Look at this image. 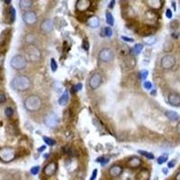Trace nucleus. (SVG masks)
Instances as JSON below:
<instances>
[{"instance_id":"obj_48","label":"nucleus","mask_w":180,"mask_h":180,"mask_svg":"<svg viewBox=\"0 0 180 180\" xmlns=\"http://www.w3.org/2000/svg\"><path fill=\"white\" fill-rule=\"evenodd\" d=\"M45 149H46V146H45V145H43V146H42V147H40V149H39V150H38V151H40V152H41V151H43V150H45Z\"/></svg>"},{"instance_id":"obj_22","label":"nucleus","mask_w":180,"mask_h":180,"mask_svg":"<svg viewBox=\"0 0 180 180\" xmlns=\"http://www.w3.org/2000/svg\"><path fill=\"white\" fill-rule=\"evenodd\" d=\"M149 178H150V173L146 169L141 170L137 175V180H149Z\"/></svg>"},{"instance_id":"obj_8","label":"nucleus","mask_w":180,"mask_h":180,"mask_svg":"<svg viewBox=\"0 0 180 180\" xmlns=\"http://www.w3.org/2000/svg\"><path fill=\"white\" fill-rule=\"evenodd\" d=\"M160 64H161V67L164 69H170L176 64V58L173 55L167 54V55H165V56L162 57L161 61H160Z\"/></svg>"},{"instance_id":"obj_45","label":"nucleus","mask_w":180,"mask_h":180,"mask_svg":"<svg viewBox=\"0 0 180 180\" xmlns=\"http://www.w3.org/2000/svg\"><path fill=\"white\" fill-rule=\"evenodd\" d=\"M82 46H83L84 50L87 51V50L89 49V43H88V42H87V41H84V42H83V44H82Z\"/></svg>"},{"instance_id":"obj_6","label":"nucleus","mask_w":180,"mask_h":180,"mask_svg":"<svg viewBox=\"0 0 180 180\" xmlns=\"http://www.w3.org/2000/svg\"><path fill=\"white\" fill-rule=\"evenodd\" d=\"M44 123L47 127L49 128H54L56 126H58V124L60 123V118L59 116L53 113V112H51L49 114H47L45 116H44Z\"/></svg>"},{"instance_id":"obj_51","label":"nucleus","mask_w":180,"mask_h":180,"mask_svg":"<svg viewBox=\"0 0 180 180\" xmlns=\"http://www.w3.org/2000/svg\"><path fill=\"white\" fill-rule=\"evenodd\" d=\"M48 156H49V154H48V153H46V154H44L43 158H44V159H47V158H48Z\"/></svg>"},{"instance_id":"obj_12","label":"nucleus","mask_w":180,"mask_h":180,"mask_svg":"<svg viewBox=\"0 0 180 180\" xmlns=\"http://www.w3.org/2000/svg\"><path fill=\"white\" fill-rule=\"evenodd\" d=\"M91 6V1L89 0H77L76 3V9L78 12H86Z\"/></svg>"},{"instance_id":"obj_18","label":"nucleus","mask_w":180,"mask_h":180,"mask_svg":"<svg viewBox=\"0 0 180 180\" xmlns=\"http://www.w3.org/2000/svg\"><path fill=\"white\" fill-rule=\"evenodd\" d=\"M100 24V20L96 15H92L87 19V25L91 28H97Z\"/></svg>"},{"instance_id":"obj_9","label":"nucleus","mask_w":180,"mask_h":180,"mask_svg":"<svg viewBox=\"0 0 180 180\" xmlns=\"http://www.w3.org/2000/svg\"><path fill=\"white\" fill-rule=\"evenodd\" d=\"M114 57H115V54L113 51L108 48H105L101 50L98 53V59L103 62H109L113 60Z\"/></svg>"},{"instance_id":"obj_5","label":"nucleus","mask_w":180,"mask_h":180,"mask_svg":"<svg viewBox=\"0 0 180 180\" xmlns=\"http://www.w3.org/2000/svg\"><path fill=\"white\" fill-rule=\"evenodd\" d=\"M10 65L15 70H22L26 67L27 60L23 55H15L11 59Z\"/></svg>"},{"instance_id":"obj_11","label":"nucleus","mask_w":180,"mask_h":180,"mask_svg":"<svg viewBox=\"0 0 180 180\" xmlns=\"http://www.w3.org/2000/svg\"><path fill=\"white\" fill-rule=\"evenodd\" d=\"M10 32L9 30H5L3 32V33L1 34L0 36V52H4L3 49H5V52L7 48V44H8V42H9V33Z\"/></svg>"},{"instance_id":"obj_20","label":"nucleus","mask_w":180,"mask_h":180,"mask_svg":"<svg viewBox=\"0 0 180 180\" xmlns=\"http://www.w3.org/2000/svg\"><path fill=\"white\" fill-rule=\"evenodd\" d=\"M146 3H147L153 10H159V9H160L161 6H162V5H163V4H162L163 1H161V0H147Z\"/></svg>"},{"instance_id":"obj_39","label":"nucleus","mask_w":180,"mask_h":180,"mask_svg":"<svg viewBox=\"0 0 180 180\" xmlns=\"http://www.w3.org/2000/svg\"><path fill=\"white\" fill-rule=\"evenodd\" d=\"M31 174L32 175H37L38 173H39V171H40V167L39 166H34V167H33L32 169H31Z\"/></svg>"},{"instance_id":"obj_25","label":"nucleus","mask_w":180,"mask_h":180,"mask_svg":"<svg viewBox=\"0 0 180 180\" xmlns=\"http://www.w3.org/2000/svg\"><path fill=\"white\" fill-rule=\"evenodd\" d=\"M68 101V92H64L59 98L58 103L60 106H65V105H67Z\"/></svg>"},{"instance_id":"obj_2","label":"nucleus","mask_w":180,"mask_h":180,"mask_svg":"<svg viewBox=\"0 0 180 180\" xmlns=\"http://www.w3.org/2000/svg\"><path fill=\"white\" fill-rule=\"evenodd\" d=\"M42 106L43 101L41 97L36 95H32L24 100V107L27 111L30 112H35L40 110Z\"/></svg>"},{"instance_id":"obj_40","label":"nucleus","mask_w":180,"mask_h":180,"mask_svg":"<svg viewBox=\"0 0 180 180\" xmlns=\"http://www.w3.org/2000/svg\"><path fill=\"white\" fill-rule=\"evenodd\" d=\"M143 87H144V88H145V89L150 90V89H151L152 85H151V83H150V81H145V82H144V84H143Z\"/></svg>"},{"instance_id":"obj_28","label":"nucleus","mask_w":180,"mask_h":180,"mask_svg":"<svg viewBox=\"0 0 180 180\" xmlns=\"http://www.w3.org/2000/svg\"><path fill=\"white\" fill-rule=\"evenodd\" d=\"M101 36H107V37H111L113 35V31L110 28V26L105 27L104 29H102L101 31Z\"/></svg>"},{"instance_id":"obj_34","label":"nucleus","mask_w":180,"mask_h":180,"mask_svg":"<svg viewBox=\"0 0 180 180\" xmlns=\"http://www.w3.org/2000/svg\"><path fill=\"white\" fill-rule=\"evenodd\" d=\"M43 141L44 142L47 144V145H50V146H52V145H55V141H53L52 139L47 137V136H44L43 137Z\"/></svg>"},{"instance_id":"obj_1","label":"nucleus","mask_w":180,"mask_h":180,"mask_svg":"<svg viewBox=\"0 0 180 180\" xmlns=\"http://www.w3.org/2000/svg\"><path fill=\"white\" fill-rule=\"evenodd\" d=\"M32 83H31V79L24 75H20V76H16L15 77L13 78L12 82H11V87L19 92L22 91H25L27 89L30 88Z\"/></svg>"},{"instance_id":"obj_53","label":"nucleus","mask_w":180,"mask_h":180,"mask_svg":"<svg viewBox=\"0 0 180 180\" xmlns=\"http://www.w3.org/2000/svg\"><path fill=\"white\" fill-rule=\"evenodd\" d=\"M163 172H164L165 174H167V173H168V171H167V169H163Z\"/></svg>"},{"instance_id":"obj_31","label":"nucleus","mask_w":180,"mask_h":180,"mask_svg":"<svg viewBox=\"0 0 180 180\" xmlns=\"http://www.w3.org/2000/svg\"><path fill=\"white\" fill-rule=\"evenodd\" d=\"M138 153H140L141 155H142V156H144V157H146L147 159H154V155H153V153H151V152H149V151H145V150H138Z\"/></svg>"},{"instance_id":"obj_14","label":"nucleus","mask_w":180,"mask_h":180,"mask_svg":"<svg viewBox=\"0 0 180 180\" xmlns=\"http://www.w3.org/2000/svg\"><path fill=\"white\" fill-rule=\"evenodd\" d=\"M53 29V23L51 19H45L41 24V31L43 33H49Z\"/></svg>"},{"instance_id":"obj_49","label":"nucleus","mask_w":180,"mask_h":180,"mask_svg":"<svg viewBox=\"0 0 180 180\" xmlns=\"http://www.w3.org/2000/svg\"><path fill=\"white\" fill-rule=\"evenodd\" d=\"M115 3V2L114 0H113V1H111V3H110V5H109V7H111V8H112V7H114Z\"/></svg>"},{"instance_id":"obj_15","label":"nucleus","mask_w":180,"mask_h":180,"mask_svg":"<svg viewBox=\"0 0 180 180\" xmlns=\"http://www.w3.org/2000/svg\"><path fill=\"white\" fill-rule=\"evenodd\" d=\"M57 171V163L56 162H50L47 164L43 169V173L47 177H52Z\"/></svg>"},{"instance_id":"obj_4","label":"nucleus","mask_w":180,"mask_h":180,"mask_svg":"<svg viewBox=\"0 0 180 180\" xmlns=\"http://www.w3.org/2000/svg\"><path fill=\"white\" fill-rule=\"evenodd\" d=\"M16 152L14 149L11 147H4L0 148V159L3 162H11L15 159Z\"/></svg>"},{"instance_id":"obj_19","label":"nucleus","mask_w":180,"mask_h":180,"mask_svg":"<svg viewBox=\"0 0 180 180\" xmlns=\"http://www.w3.org/2000/svg\"><path fill=\"white\" fill-rule=\"evenodd\" d=\"M122 172V168L119 166V165H114L110 168L109 169V174L110 176L114 177V178H116V177H119Z\"/></svg>"},{"instance_id":"obj_27","label":"nucleus","mask_w":180,"mask_h":180,"mask_svg":"<svg viewBox=\"0 0 180 180\" xmlns=\"http://www.w3.org/2000/svg\"><path fill=\"white\" fill-rule=\"evenodd\" d=\"M142 50H143V45L141 43H136L133 49L131 50V52H133L135 55H137V54H140L142 52Z\"/></svg>"},{"instance_id":"obj_43","label":"nucleus","mask_w":180,"mask_h":180,"mask_svg":"<svg viewBox=\"0 0 180 180\" xmlns=\"http://www.w3.org/2000/svg\"><path fill=\"white\" fill-rule=\"evenodd\" d=\"M5 101H6V96H5L4 94L0 93V104H3V103H5Z\"/></svg>"},{"instance_id":"obj_38","label":"nucleus","mask_w":180,"mask_h":180,"mask_svg":"<svg viewBox=\"0 0 180 180\" xmlns=\"http://www.w3.org/2000/svg\"><path fill=\"white\" fill-rule=\"evenodd\" d=\"M148 75H149V71L146 70V69L141 70V71L140 72V77H141V79H142V80L146 79V77H148Z\"/></svg>"},{"instance_id":"obj_54","label":"nucleus","mask_w":180,"mask_h":180,"mask_svg":"<svg viewBox=\"0 0 180 180\" xmlns=\"http://www.w3.org/2000/svg\"><path fill=\"white\" fill-rule=\"evenodd\" d=\"M172 4H173V5H173V7H174V8H175V9H176V5H175V3H174V2H173V3H172Z\"/></svg>"},{"instance_id":"obj_23","label":"nucleus","mask_w":180,"mask_h":180,"mask_svg":"<svg viewBox=\"0 0 180 180\" xmlns=\"http://www.w3.org/2000/svg\"><path fill=\"white\" fill-rule=\"evenodd\" d=\"M165 115L168 117V119H169L170 121H177L179 117L178 114L175 111H167L165 113Z\"/></svg>"},{"instance_id":"obj_24","label":"nucleus","mask_w":180,"mask_h":180,"mask_svg":"<svg viewBox=\"0 0 180 180\" xmlns=\"http://www.w3.org/2000/svg\"><path fill=\"white\" fill-rule=\"evenodd\" d=\"M144 43L147 44V45H153L154 43H156L157 42V38L156 36L154 35H148V36H145L144 37Z\"/></svg>"},{"instance_id":"obj_42","label":"nucleus","mask_w":180,"mask_h":180,"mask_svg":"<svg viewBox=\"0 0 180 180\" xmlns=\"http://www.w3.org/2000/svg\"><path fill=\"white\" fill-rule=\"evenodd\" d=\"M121 38H122V40L124 41V42H129V43H132V42L134 41V40H133L132 38H130V37H127V36H123V35H122V36Z\"/></svg>"},{"instance_id":"obj_21","label":"nucleus","mask_w":180,"mask_h":180,"mask_svg":"<svg viewBox=\"0 0 180 180\" xmlns=\"http://www.w3.org/2000/svg\"><path fill=\"white\" fill-rule=\"evenodd\" d=\"M32 5H33V1L31 0H21L19 2V7L23 11L28 10Z\"/></svg>"},{"instance_id":"obj_32","label":"nucleus","mask_w":180,"mask_h":180,"mask_svg":"<svg viewBox=\"0 0 180 180\" xmlns=\"http://www.w3.org/2000/svg\"><path fill=\"white\" fill-rule=\"evenodd\" d=\"M168 159H169V155H168L167 153H164V154L160 155V156L159 157V159H158V164L161 165V164L165 163V162L168 160Z\"/></svg>"},{"instance_id":"obj_36","label":"nucleus","mask_w":180,"mask_h":180,"mask_svg":"<svg viewBox=\"0 0 180 180\" xmlns=\"http://www.w3.org/2000/svg\"><path fill=\"white\" fill-rule=\"evenodd\" d=\"M51 68H52V70L53 72H55L57 70V68H58V64H57L56 60H54V59L51 60Z\"/></svg>"},{"instance_id":"obj_44","label":"nucleus","mask_w":180,"mask_h":180,"mask_svg":"<svg viewBox=\"0 0 180 180\" xmlns=\"http://www.w3.org/2000/svg\"><path fill=\"white\" fill-rule=\"evenodd\" d=\"M166 16L168 17V18H172V16H173V14H172V11L170 10V9H168L167 11H166Z\"/></svg>"},{"instance_id":"obj_26","label":"nucleus","mask_w":180,"mask_h":180,"mask_svg":"<svg viewBox=\"0 0 180 180\" xmlns=\"http://www.w3.org/2000/svg\"><path fill=\"white\" fill-rule=\"evenodd\" d=\"M8 17H9V23L12 24L15 20V10L14 7L10 6L8 9Z\"/></svg>"},{"instance_id":"obj_47","label":"nucleus","mask_w":180,"mask_h":180,"mask_svg":"<svg viewBox=\"0 0 180 180\" xmlns=\"http://www.w3.org/2000/svg\"><path fill=\"white\" fill-rule=\"evenodd\" d=\"M176 130H177V132L180 135V122L177 124V128H176Z\"/></svg>"},{"instance_id":"obj_13","label":"nucleus","mask_w":180,"mask_h":180,"mask_svg":"<svg viewBox=\"0 0 180 180\" xmlns=\"http://www.w3.org/2000/svg\"><path fill=\"white\" fill-rule=\"evenodd\" d=\"M144 19H145V23H147L149 25H152V24H154L157 22L158 15L153 10H150V11H147L145 13Z\"/></svg>"},{"instance_id":"obj_30","label":"nucleus","mask_w":180,"mask_h":180,"mask_svg":"<svg viewBox=\"0 0 180 180\" xmlns=\"http://www.w3.org/2000/svg\"><path fill=\"white\" fill-rule=\"evenodd\" d=\"M35 40H36V37H35V35H34L33 33H28V34L25 36V42H26L27 43H29L30 45H31L32 43H33L35 42Z\"/></svg>"},{"instance_id":"obj_7","label":"nucleus","mask_w":180,"mask_h":180,"mask_svg":"<svg viewBox=\"0 0 180 180\" xmlns=\"http://www.w3.org/2000/svg\"><path fill=\"white\" fill-rule=\"evenodd\" d=\"M102 75L99 73V72H96L94 73L90 78H89V81H88V84H89V87L91 89L95 90L96 88H98L101 84H102Z\"/></svg>"},{"instance_id":"obj_29","label":"nucleus","mask_w":180,"mask_h":180,"mask_svg":"<svg viewBox=\"0 0 180 180\" xmlns=\"http://www.w3.org/2000/svg\"><path fill=\"white\" fill-rule=\"evenodd\" d=\"M106 23H107L110 26H112V25H114V24H115V19H114V16H113V14H112L110 12H107V13H106Z\"/></svg>"},{"instance_id":"obj_52","label":"nucleus","mask_w":180,"mask_h":180,"mask_svg":"<svg viewBox=\"0 0 180 180\" xmlns=\"http://www.w3.org/2000/svg\"><path fill=\"white\" fill-rule=\"evenodd\" d=\"M5 3H6V4H10V3H11V1H10V0H5Z\"/></svg>"},{"instance_id":"obj_37","label":"nucleus","mask_w":180,"mask_h":180,"mask_svg":"<svg viewBox=\"0 0 180 180\" xmlns=\"http://www.w3.org/2000/svg\"><path fill=\"white\" fill-rule=\"evenodd\" d=\"M82 87H83L82 83H77L74 87H72V91L73 92H78V91H80L82 89Z\"/></svg>"},{"instance_id":"obj_16","label":"nucleus","mask_w":180,"mask_h":180,"mask_svg":"<svg viewBox=\"0 0 180 180\" xmlns=\"http://www.w3.org/2000/svg\"><path fill=\"white\" fill-rule=\"evenodd\" d=\"M169 103L172 106H180V96L177 93H170L169 95Z\"/></svg>"},{"instance_id":"obj_33","label":"nucleus","mask_w":180,"mask_h":180,"mask_svg":"<svg viewBox=\"0 0 180 180\" xmlns=\"http://www.w3.org/2000/svg\"><path fill=\"white\" fill-rule=\"evenodd\" d=\"M5 115L7 117V118H11L13 115H14V110H13V108L12 107H6L5 109Z\"/></svg>"},{"instance_id":"obj_50","label":"nucleus","mask_w":180,"mask_h":180,"mask_svg":"<svg viewBox=\"0 0 180 180\" xmlns=\"http://www.w3.org/2000/svg\"><path fill=\"white\" fill-rule=\"evenodd\" d=\"M175 180H180V171L177 174V176H176V178Z\"/></svg>"},{"instance_id":"obj_46","label":"nucleus","mask_w":180,"mask_h":180,"mask_svg":"<svg viewBox=\"0 0 180 180\" xmlns=\"http://www.w3.org/2000/svg\"><path fill=\"white\" fill-rule=\"evenodd\" d=\"M175 165H176V160L175 159H172V160H170L169 163H168V167L169 168H174L175 167Z\"/></svg>"},{"instance_id":"obj_17","label":"nucleus","mask_w":180,"mask_h":180,"mask_svg":"<svg viewBox=\"0 0 180 180\" xmlns=\"http://www.w3.org/2000/svg\"><path fill=\"white\" fill-rule=\"evenodd\" d=\"M127 165L130 169H138L141 165V160L138 157H132L128 160Z\"/></svg>"},{"instance_id":"obj_3","label":"nucleus","mask_w":180,"mask_h":180,"mask_svg":"<svg viewBox=\"0 0 180 180\" xmlns=\"http://www.w3.org/2000/svg\"><path fill=\"white\" fill-rule=\"evenodd\" d=\"M41 58H42V53L36 46L31 44L26 48V50H25V59L26 60L32 61V62H36V61L41 60Z\"/></svg>"},{"instance_id":"obj_35","label":"nucleus","mask_w":180,"mask_h":180,"mask_svg":"<svg viewBox=\"0 0 180 180\" xmlns=\"http://www.w3.org/2000/svg\"><path fill=\"white\" fill-rule=\"evenodd\" d=\"M97 161H98V162H100V164H101L103 167H105V166H106V165L108 164V162H109V159L102 157V158L98 159H97Z\"/></svg>"},{"instance_id":"obj_41","label":"nucleus","mask_w":180,"mask_h":180,"mask_svg":"<svg viewBox=\"0 0 180 180\" xmlns=\"http://www.w3.org/2000/svg\"><path fill=\"white\" fill-rule=\"evenodd\" d=\"M97 169H94V171L92 172V175H91V178H90V180H96V176H97Z\"/></svg>"},{"instance_id":"obj_10","label":"nucleus","mask_w":180,"mask_h":180,"mask_svg":"<svg viewBox=\"0 0 180 180\" xmlns=\"http://www.w3.org/2000/svg\"><path fill=\"white\" fill-rule=\"evenodd\" d=\"M23 21L27 25H33L37 22V14L33 11H26L23 14Z\"/></svg>"}]
</instances>
